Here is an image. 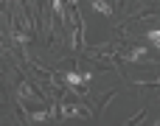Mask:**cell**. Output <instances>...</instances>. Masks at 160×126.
Returning a JSON list of instances; mask_svg holds the SVG:
<instances>
[{
  "mask_svg": "<svg viewBox=\"0 0 160 126\" xmlns=\"http://www.w3.org/2000/svg\"><path fill=\"white\" fill-rule=\"evenodd\" d=\"M0 48H3V45H0Z\"/></svg>",
  "mask_w": 160,
  "mask_h": 126,
  "instance_id": "obj_3",
  "label": "cell"
},
{
  "mask_svg": "<svg viewBox=\"0 0 160 126\" xmlns=\"http://www.w3.org/2000/svg\"><path fill=\"white\" fill-rule=\"evenodd\" d=\"M149 39H152V42H160V28H155V31H149Z\"/></svg>",
  "mask_w": 160,
  "mask_h": 126,
  "instance_id": "obj_2",
  "label": "cell"
},
{
  "mask_svg": "<svg viewBox=\"0 0 160 126\" xmlns=\"http://www.w3.org/2000/svg\"><path fill=\"white\" fill-rule=\"evenodd\" d=\"M93 8H96V11H101V14H110V11H112L104 0H93Z\"/></svg>",
  "mask_w": 160,
  "mask_h": 126,
  "instance_id": "obj_1",
  "label": "cell"
}]
</instances>
